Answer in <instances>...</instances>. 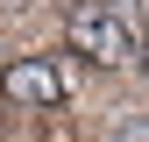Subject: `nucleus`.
Here are the masks:
<instances>
[{
    "label": "nucleus",
    "mask_w": 149,
    "mask_h": 142,
    "mask_svg": "<svg viewBox=\"0 0 149 142\" xmlns=\"http://www.w3.org/2000/svg\"><path fill=\"white\" fill-rule=\"evenodd\" d=\"M0 93L14 106H57L64 100V71L50 57H14V64H0Z\"/></svg>",
    "instance_id": "obj_2"
},
{
    "label": "nucleus",
    "mask_w": 149,
    "mask_h": 142,
    "mask_svg": "<svg viewBox=\"0 0 149 142\" xmlns=\"http://www.w3.org/2000/svg\"><path fill=\"white\" fill-rule=\"evenodd\" d=\"M64 36H71V50H78V57H92V64H135L142 57V43H135V29L121 22L114 7H107V0H78V7H71V22H64Z\"/></svg>",
    "instance_id": "obj_1"
},
{
    "label": "nucleus",
    "mask_w": 149,
    "mask_h": 142,
    "mask_svg": "<svg viewBox=\"0 0 149 142\" xmlns=\"http://www.w3.org/2000/svg\"><path fill=\"white\" fill-rule=\"evenodd\" d=\"M142 64H149V43H142Z\"/></svg>",
    "instance_id": "obj_3"
}]
</instances>
